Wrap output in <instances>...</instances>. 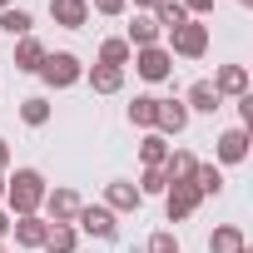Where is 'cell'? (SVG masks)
I'll return each instance as SVG.
<instances>
[{
    "instance_id": "obj_1",
    "label": "cell",
    "mask_w": 253,
    "mask_h": 253,
    "mask_svg": "<svg viewBox=\"0 0 253 253\" xmlns=\"http://www.w3.org/2000/svg\"><path fill=\"white\" fill-rule=\"evenodd\" d=\"M45 174L40 169H15L10 179H5V204H10V213L15 218H25V213H40V204H45Z\"/></svg>"
},
{
    "instance_id": "obj_2",
    "label": "cell",
    "mask_w": 253,
    "mask_h": 253,
    "mask_svg": "<svg viewBox=\"0 0 253 253\" xmlns=\"http://www.w3.org/2000/svg\"><path fill=\"white\" fill-rule=\"evenodd\" d=\"M50 89H70V84H80L84 80V65H80V55H70V50H45V65L35 70Z\"/></svg>"
},
{
    "instance_id": "obj_3",
    "label": "cell",
    "mask_w": 253,
    "mask_h": 253,
    "mask_svg": "<svg viewBox=\"0 0 253 253\" xmlns=\"http://www.w3.org/2000/svg\"><path fill=\"white\" fill-rule=\"evenodd\" d=\"M164 50L179 55V60H204V55H209V25H204V20H184V25L169 35Z\"/></svg>"
},
{
    "instance_id": "obj_4",
    "label": "cell",
    "mask_w": 253,
    "mask_h": 253,
    "mask_svg": "<svg viewBox=\"0 0 253 253\" xmlns=\"http://www.w3.org/2000/svg\"><path fill=\"white\" fill-rule=\"evenodd\" d=\"M134 70H139V80L159 84V80H169V75H174V55H169L164 45H149V50H134Z\"/></svg>"
},
{
    "instance_id": "obj_5",
    "label": "cell",
    "mask_w": 253,
    "mask_h": 253,
    "mask_svg": "<svg viewBox=\"0 0 253 253\" xmlns=\"http://www.w3.org/2000/svg\"><path fill=\"white\" fill-rule=\"evenodd\" d=\"M75 228H80V233H89V238H114V233H119V223H114V213H109L104 204H80Z\"/></svg>"
},
{
    "instance_id": "obj_6",
    "label": "cell",
    "mask_w": 253,
    "mask_h": 253,
    "mask_svg": "<svg viewBox=\"0 0 253 253\" xmlns=\"http://www.w3.org/2000/svg\"><path fill=\"white\" fill-rule=\"evenodd\" d=\"M199 204H204V194H199L194 184H169V189H164V213H169V223H184Z\"/></svg>"
},
{
    "instance_id": "obj_7",
    "label": "cell",
    "mask_w": 253,
    "mask_h": 253,
    "mask_svg": "<svg viewBox=\"0 0 253 253\" xmlns=\"http://www.w3.org/2000/svg\"><path fill=\"white\" fill-rule=\"evenodd\" d=\"M209 84H213L218 99H243V94H248V70H243V65H218V75H213Z\"/></svg>"
},
{
    "instance_id": "obj_8",
    "label": "cell",
    "mask_w": 253,
    "mask_h": 253,
    "mask_svg": "<svg viewBox=\"0 0 253 253\" xmlns=\"http://www.w3.org/2000/svg\"><path fill=\"white\" fill-rule=\"evenodd\" d=\"M10 233H15V243H20V248H45V238H50V218H40V213L10 218Z\"/></svg>"
},
{
    "instance_id": "obj_9",
    "label": "cell",
    "mask_w": 253,
    "mask_h": 253,
    "mask_svg": "<svg viewBox=\"0 0 253 253\" xmlns=\"http://www.w3.org/2000/svg\"><path fill=\"white\" fill-rule=\"evenodd\" d=\"M189 129V109H184V99H159V114H154V134H184Z\"/></svg>"
},
{
    "instance_id": "obj_10",
    "label": "cell",
    "mask_w": 253,
    "mask_h": 253,
    "mask_svg": "<svg viewBox=\"0 0 253 253\" xmlns=\"http://www.w3.org/2000/svg\"><path fill=\"white\" fill-rule=\"evenodd\" d=\"M139 204H144V199H139V189H134L129 179H109V184H104V209H109V213H134Z\"/></svg>"
},
{
    "instance_id": "obj_11",
    "label": "cell",
    "mask_w": 253,
    "mask_h": 253,
    "mask_svg": "<svg viewBox=\"0 0 253 253\" xmlns=\"http://www.w3.org/2000/svg\"><path fill=\"white\" fill-rule=\"evenodd\" d=\"M80 194L75 189H50L45 194V209H50V223H75V213H80Z\"/></svg>"
},
{
    "instance_id": "obj_12",
    "label": "cell",
    "mask_w": 253,
    "mask_h": 253,
    "mask_svg": "<svg viewBox=\"0 0 253 253\" xmlns=\"http://www.w3.org/2000/svg\"><path fill=\"white\" fill-rule=\"evenodd\" d=\"M50 15L65 30H84L89 25V0H50Z\"/></svg>"
},
{
    "instance_id": "obj_13",
    "label": "cell",
    "mask_w": 253,
    "mask_h": 253,
    "mask_svg": "<svg viewBox=\"0 0 253 253\" xmlns=\"http://www.w3.org/2000/svg\"><path fill=\"white\" fill-rule=\"evenodd\" d=\"M248 159V129H223L218 134V169L223 164H243Z\"/></svg>"
},
{
    "instance_id": "obj_14",
    "label": "cell",
    "mask_w": 253,
    "mask_h": 253,
    "mask_svg": "<svg viewBox=\"0 0 253 253\" xmlns=\"http://www.w3.org/2000/svg\"><path fill=\"white\" fill-rule=\"evenodd\" d=\"M194 169H199V159L189 149H169V159H164V179L169 184H194Z\"/></svg>"
},
{
    "instance_id": "obj_15",
    "label": "cell",
    "mask_w": 253,
    "mask_h": 253,
    "mask_svg": "<svg viewBox=\"0 0 253 253\" xmlns=\"http://www.w3.org/2000/svg\"><path fill=\"white\" fill-rule=\"evenodd\" d=\"M243 248H248V238H243L238 223H218L209 233V253H243Z\"/></svg>"
},
{
    "instance_id": "obj_16",
    "label": "cell",
    "mask_w": 253,
    "mask_h": 253,
    "mask_svg": "<svg viewBox=\"0 0 253 253\" xmlns=\"http://www.w3.org/2000/svg\"><path fill=\"white\" fill-rule=\"evenodd\" d=\"M159 25H154V15H134V25H129V35H124V45L129 50H149V45H159Z\"/></svg>"
},
{
    "instance_id": "obj_17",
    "label": "cell",
    "mask_w": 253,
    "mask_h": 253,
    "mask_svg": "<svg viewBox=\"0 0 253 253\" xmlns=\"http://www.w3.org/2000/svg\"><path fill=\"white\" fill-rule=\"evenodd\" d=\"M40 65H45V45H40L35 35L15 40V70H20V75H35Z\"/></svg>"
},
{
    "instance_id": "obj_18",
    "label": "cell",
    "mask_w": 253,
    "mask_h": 253,
    "mask_svg": "<svg viewBox=\"0 0 253 253\" xmlns=\"http://www.w3.org/2000/svg\"><path fill=\"white\" fill-rule=\"evenodd\" d=\"M84 80H89L94 94H119V89H124V70H109V65H89Z\"/></svg>"
},
{
    "instance_id": "obj_19",
    "label": "cell",
    "mask_w": 253,
    "mask_h": 253,
    "mask_svg": "<svg viewBox=\"0 0 253 253\" xmlns=\"http://www.w3.org/2000/svg\"><path fill=\"white\" fill-rule=\"evenodd\" d=\"M218 104H223V99L213 94V84H209V80H194V84H189V94H184V109H189V114H194V109H199V114H213Z\"/></svg>"
},
{
    "instance_id": "obj_20",
    "label": "cell",
    "mask_w": 253,
    "mask_h": 253,
    "mask_svg": "<svg viewBox=\"0 0 253 253\" xmlns=\"http://www.w3.org/2000/svg\"><path fill=\"white\" fill-rule=\"evenodd\" d=\"M45 253H80V228L75 223H50Z\"/></svg>"
},
{
    "instance_id": "obj_21",
    "label": "cell",
    "mask_w": 253,
    "mask_h": 253,
    "mask_svg": "<svg viewBox=\"0 0 253 253\" xmlns=\"http://www.w3.org/2000/svg\"><path fill=\"white\" fill-rule=\"evenodd\" d=\"M0 30H5L10 40H25V35L35 30V20H30V10H20V5H5V10H0Z\"/></svg>"
},
{
    "instance_id": "obj_22",
    "label": "cell",
    "mask_w": 253,
    "mask_h": 253,
    "mask_svg": "<svg viewBox=\"0 0 253 253\" xmlns=\"http://www.w3.org/2000/svg\"><path fill=\"white\" fill-rule=\"evenodd\" d=\"M139 159H144V169H164V159H169V139L149 129V134L139 139Z\"/></svg>"
},
{
    "instance_id": "obj_23",
    "label": "cell",
    "mask_w": 253,
    "mask_h": 253,
    "mask_svg": "<svg viewBox=\"0 0 253 253\" xmlns=\"http://www.w3.org/2000/svg\"><path fill=\"white\" fill-rule=\"evenodd\" d=\"M129 60H134V50L124 45V35H114V40H104V45H99V60H94V65H109V70H124Z\"/></svg>"
},
{
    "instance_id": "obj_24",
    "label": "cell",
    "mask_w": 253,
    "mask_h": 253,
    "mask_svg": "<svg viewBox=\"0 0 253 253\" xmlns=\"http://www.w3.org/2000/svg\"><path fill=\"white\" fill-rule=\"evenodd\" d=\"M154 114H159V94H134V104H129L134 129H154Z\"/></svg>"
},
{
    "instance_id": "obj_25",
    "label": "cell",
    "mask_w": 253,
    "mask_h": 253,
    "mask_svg": "<svg viewBox=\"0 0 253 253\" xmlns=\"http://www.w3.org/2000/svg\"><path fill=\"white\" fill-rule=\"evenodd\" d=\"M20 119L30 124V129L50 124V99H45V94H30V99H20Z\"/></svg>"
},
{
    "instance_id": "obj_26",
    "label": "cell",
    "mask_w": 253,
    "mask_h": 253,
    "mask_svg": "<svg viewBox=\"0 0 253 253\" xmlns=\"http://www.w3.org/2000/svg\"><path fill=\"white\" fill-rule=\"evenodd\" d=\"M194 189H199L204 199H209V194H223V169H218V164H199V169H194Z\"/></svg>"
},
{
    "instance_id": "obj_27",
    "label": "cell",
    "mask_w": 253,
    "mask_h": 253,
    "mask_svg": "<svg viewBox=\"0 0 253 253\" xmlns=\"http://www.w3.org/2000/svg\"><path fill=\"white\" fill-rule=\"evenodd\" d=\"M134 189H139V199H149V194H164V189H169V179H164V169H144Z\"/></svg>"
},
{
    "instance_id": "obj_28",
    "label": "cell",
    "mask_w": 253,
    "mask_h": 253,
    "mask_svg": "<svg viewBox=\"0 0 253 253\" xmlns=\"http://www.w3.org/2000/svg\"><path fill=\"white\" fill-rule=\"evenodd\" d=\"M149 253H184V248H179V238H174L169 228H159V233L149 238Z\"/></svg>"
},
{
    "instance_id": "obj_29",
    "label": "cell",
    "mask_w": 253,
    "mask_h": 253,
    "mask_svg": "<svg viewBox=\"0 0 253 253\" xmlns=\"http://www.w3.org/2000/svg\"><path fill=\"white\" fill-rule=\"evenodd\" d=\"M89 10H94V15H109V20H114V15H124V10H129V0H89Z\"/></svg>"
},
{
    "instance_id": "obj_30",
    "label": "cell",
    "mask_w": 253,
    "mask_h": 253,
    "mask_svg": "<svg viewBox=\"0 0 253 253\" xmlns=\"http://www.w3.org/2000/svg\"><path fill=\"white\" fill-rule=\"evenodd\" d=\"M179 5H184V15H189V20H204V15L213 10V0H179Z\"/></svg>"
},
{
    "instance_id": "obj_31",
    "label": "cell",
    "mask_w": 253,
    "mask_h": 253,
    "mask_svg": "<svg viewBox=\"0 0 253 253\" xmlns=\"http://www.w3.org/2000/svg\"><path fill=\"white\" fill-rule=\"evenodd\" d=\"M5 233H10V213L0 209V243H5Z\"/></svg>"
},
{
    "instance_id": "obj_32",
    "label": "cell",
    "mask_w": 253,
    "mask_h": 253,
    "mask_svg": "<svg viewBox=\"0 0 253 253\" xmlns=\"http://www.w3.org/2000/svg\"><path fill=\"white\" fill-rule=\"evenodd\" d=\"M10 169V149H5V139H0V174Z\"/></svg>"
},
{
    "instance_id": "obj_33",
    "label": "cell",
    "mask_w": 253,
    "mask_h": 253,
    "mask_svg": "<svg viewBox=\"0 0 253 253\" xmlns=\"http://www.w3.org/2000/svg\"><path fill=\"white\" fill-rule=\"evenodd\" d=\"M134 5H139V10H154V5H159V0H134Z\"/></svg>"
},
{
    "instance_id": "obj_34",
    "label": "cell",
    "mask_w": 253,
    "mask_h": 253,
    "mask_svg": "<svg viewBox=\"0 0 253 253\" xmlns=\"http://www.w3.org/2000/svg\"><path fill=\"white\" fill-rule=\"evenodd\" d=\"M0 199H5V174H0Z\"/></svg>"
},
{
    "instance_id": "obj_35",
    "label": "cell",
    "mask_w": 253,
    "mask_h": 253,
    "mask_svg": "<svg viewBox=\"0 0 253 253\" xmlns=\"http://www.w3.org/2000/svg\"><path fill=\"white\" fill-rule=\"evenodd\" d=\"M238 5H243V10H253V0H238Z\"/></svg>"
},
{
    "instance_id": "obj_36",
    "label": "cell",
    "mask_w": 253,
    "mask_h": 253,
    "mask_svg": "<svg viewBox=\"0 0 253 253\" xmlns=\"http://www.w3.org/2000/svg\"><path fill=\"white\" fill-rule=\"evenodd\" d=\"M0 253H10V248H0Z\"/></svg>"
},
{
    "instance_id": "obj_37",
    "label": "cell",
    "mask_w": 253,
    "mask_h": 253,
    "mask_svg": "<svg viewBox=\"0 0 253 253\" xmlns=\"http://www.w3.org/2000/svg\"><path fill=\"white\" fill-rule=\"evenodd\" d=\"M0 248H5V243H0Z\"/></svg>"
},
{
    "instance_id": "obj_38",
    "label": "cell",
    "mask_w": 253,
    "mask_h": 253,
    "mask_svg": "<svg viewBox=\"0 0 253 253\" xmlns=\"http://www.w3.org/2000/svg\"><path fill=\"white\" fill-rule=\"evenodd\" d=\"M243 253H248V248H243Z\"/></svg>"
}]
</instances>
